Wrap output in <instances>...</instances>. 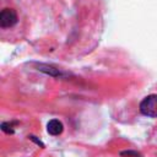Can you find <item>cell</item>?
<instances>
[{"mask_svg":"<svg viewBox=\"0 0 157 157\" xmlns=\"http://www.w3.org/2000/svg\"><path fill=\"white\" fill-rule=\"evenodd\" d=\"M1 130L6 134H13L15 132V129H13V125L12 123H2L1 124Z\"/></svg>","mask_w":157,"mask_h":157,"instance_id":"5b68a950","label":"cell"},{"mask_svg":"<svg viewBox=\"0 0 157 157\" xmlns=\"http://www.w3.org/2000/svg\"><path fill=\"white\" fill-rule=\"evenodd\" d=\"M140 112L150 118H157V94L146 96L140 103Z\"/></svg>","mask_w":157,"mask_h":157,"instance_id":"6da1fadb","label":"cell"},{"mask_svg":"<svg viewBox=\"0 0 157 157\" xmlns=\"http://www.w3.org/2000/svg\"><path fill=\"white\" fill-rule=\"evenodd\" d=\"M28 137H29L31 140H33V141H34L37 145H40V147H44V144H43L40 140H37V139H36V136H28Z\"/></svg>","mask_w":157,"mask_h":157,"instance_id":"52a82bcc","label":"cell"},{"mask_svg":"<svg viewBox=\"0 0 157 157\" xmlns=\"http://www.w3.org/2000/svg\"><path fill=\"white\" fill-rule=\"evenodd\" d=\"M120 156L121 157H141V155L139 152L131 151V150H129V151H121L120 152Z\"/></svg>","mask_w":157,"mask_h":157,"instance_id":"8992f818","label":"cell"},{"mask_svg":"<svg viewBox=\"0 0 157 157\" xmlns=\"http://www.w3.org/2000/svg\"><path fill=\"white\" fill-rule=\"evenodd\" d=\"M37 70L49 75V76H53V77H60L61 76V71L52 65H48V64H37Z\"/></svg>","mask_w":157,"mask_h":157,"instance_id":"277c9868","label":"cell"},{"mask_svg":"<svg viewBox=\"0 0 157 157\" xmlns=\"http://www.w3.org/2000/svg\"><path fill=\"white\" fill-rule=\"evenodd\" d=\"M18 21L17 13L13 9L10 7H5L4 10H1L0 12V26L2 28H10L13 27Z\"/></svg>","mask_w":157,"mask_h":157,"instance_id":"7a4b0ae2","label":"cell"},{"mask_svg":"<svg viewBox=\"0 0 157 157\" xmlns=\"http://www.w3.org/2000/svg\"><path fill=\"white\" fill-rule=\"evenodd\" d=\"M63 130H64V125H63V123H61L60 120H58V119H52V120H49L48 124H47V131H48V134L52 135V136L60 135V134L63 132Z\"/></svg>","mask_w":157,"mask_h":157,"instance_id":"3957f363","label":"cell"}]
</instances>
